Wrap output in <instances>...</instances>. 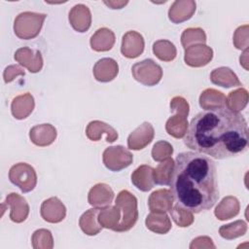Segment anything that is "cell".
<instances>
[{
	"label": "cell",
	"instance_id": "obj_1",
	"mask_svg": "<svg viewBox=\"0 0 249 249\" xmlns=\"http://www.w3.org/2000/svg\"><path fill=\"white\" fill-rule=\"evenodd\" d=\"M248 143L246 120L241 114L227 107L197 113L184 136V144L189 149L216 160L243 154Z\"/></svg>",
	"mask_w": 249,
	"mask_h": 249
},
{
	"label": "cell",
	"instance_id": "obj_2",
	"mask_svg": "<svg viewBox=\"0 0 249 249\" xmlns=\"http://www.w3.org/2000/svg\"><path fill=\"white\" fill-rule=\"evenodd\" d=\"M169 186L180 207L196 214L211 209L219 198L215 162L201 153H180Z\"/></svg>",
	"mask_w": 249,
	"mask_h": 249
},
{
	"label": "cell",
	"instance_id": "obj_3",
	"mask_svg": "<svg viewBox=\"0 0 249 249\" xmlns=\"http://www.w3.org/2000/svg\"><path fill=\"white\" fill-rule=\"evenodd\" d=\"M115 205L121 210L122 214L117 232L129 231L138 220L137 198L130 192L123 190L117 195Z\"/></svg>",
	"mask_w": 249,
	"mask_h": 249
},
{
	"label": "cell",
	"instance_id": "obj_4",
	"mask_svg": "<svg viewBox=\"0 0 249 249\" xmlns=\"http://www.w3.org/2000/svg\"><path fill=\"white\" fill-rule=\"evenodd\" d=\"M46 14L22 12L17 16L14 21V32L22 40H30L37 37L42 29Z\"/></svg>",
	"mask_w": 249,
	"mask_h": 249
},
{
	"label": "cell",
	"instance_id": "obj_5",
	"mask_svg": "<svg viewBox=\"0 0 249 249\" xmlns=\"http://www.w3.org/2000/svg\"><path fill=\"white\" fill-rule=\"evenodd\" d=\"M9 179L12 184L18 187L22 193L34 190L37 184V174L33 166L26 162L14 164L9 170Z\"/></svg>",
	"mask_w": 249,
	"mask_h": 249
},
{
	"label": "cell",
	"instance_id": "obj_6",
	"mask_svg": "<svg viewBox=\"0 0 249 249\" xmlns=\"http://www.w3.org/2000/svg\"><path fill=\"white\" fill-rule=\"evenodd\" d=\"M131 73L137 82L148 87L156 86L162 77L161 67L151 58L133 64Z\"/></svg>",
	"mask_w": 249,
	"mask_h": 249
},
{
	"label": "cell",
	"instance_id": "obj_7",
	"mask_svg": "<svg viewBox=\"0 0 249 249\" xmlns=\"http://www.w3.org/2000/svg\"><path fill=\"white\" fill-rule=\"evenodd\" d=\"M102 160L106 168L118 172L128 167L133 161V155L124 146H111L104 150Z\"/></svg>",
	"mask_w": 249,
	"mask_h": 249
},
{
	"label": "cell",
	"instance_id": "obj_8",
	"mask_svg": "<svg viewBox=\"0 0 249 249\" xmlns=\"http://www.w3.org/2000/svg\"><path fill=\"white\" fill-rule=\"evenodd\" d=\"M213 58V50L205 44H196L185 49L184 60L191 67H202Z\"/></svg>",
	"mask_w": 249,
	"mask_h": 249
},
{
	"label": "cell",
	"instance_id": "obj_9",
	"mask_svg": "<svg viewBox=\"0 0 249 249\" xmlns=\"http://www.w3.org/2000/svg\"><path fill=\"white\" fill-rule=\"evenodd\" d=\"M155 136L153 125L148 123H142L127 137V147L130 150L139 151L148 146Z\"/></svg>",
	"mask_w": 249,
	"mask_h": 249
},
{
	"label": "cell",
	"instance_id": "obj_10",
	"mask_svg": "<svg viewBox=\"0 0 249 249\" xmlns=\"http://www.w3.org/2000/svg\"><path fill=\"white\" fill-rule=\"evenodd\" d=\"M15 60L27 68L30 73H38L43 68V56L40 51L22 47L16 51Z\"/></svg>",
	"mask_w": 249,
	"mask_h": 249
},
{
	"label": "cell",
	"instance_id": "obj_11",
	"mask_svg": "<svg viewBox=\"0 0 249 249\" xmlns=\"http://www.w3.org/2000/svg\"><path fill=\"white\" fill-rule=\"evenodd\" d=\"M40 214L48 223H60L66 216V207L58 197L52 196L42 202Z\"/></svg>",
	"mask_w": 249,
	"mask_h": 249
},
{
	"label": "cell",
	"instance_id": "obj_12",
	"mask_svg": "<svg viewBox=\"0 0 249 249\" xmlns=\"http://www.w3.org/2000/svg\"><path fill=\"white\" fill-rule=\"evenodd\" d=\"M144 47L145 42L143 36L137 31L130 30L123 36L121 53L127 58H136L142 54Z\"/></svg>",
	"mask_w": 249,
	"mask_h": 249
},
{
	"label": "cell",
	"instance_id": "obj_13",
	"mask_svg": "<svg viewBox=\"0 0 249 249\" xmlns=\"http://www.w3.org/2000/svg\"><path fill=\"white\" fill-rule=\"evenodd\" d=\"M3 204L10 207V219L13 222L22 223L28 217L29 205L22 196L17 193H11L6 196Z\"/></svg>",
	"mask_w": 249,
	"mask_h": 249
},
{
	"label": "cell",
	"instance_id": "obj_14",
	"mask_svg": "<svg viewBox=\"0 0 249 249\" xmlns=\"http://www.w3.org/2000/svg\"><path fill=\"white\" fill-rule=\"evenodd\" d=\"M68 19L74 30L83 33L88 31L90 27L91 13L88 6L84 4H77L71 8Z\"/></svg>",
	"mask_w": 249,
	"mask_h": 249
},
{
	"label": "cell",
	"instance_id": "obj_15",
	"mask_svg": "<svg viewBox=\"0 0 249 249\" xmlns=\"http://www.w3.org/2000/svg\"><path fill=\"white\" fill-rule=\"evenodd\" d=\"M114 198L112 188L105 183L95 184L89 192L88 201L95 208H104L111 204Z\"/></svg>",
	"mask_w": 249,
	"mask_h": 249
},
{
	"label": "cell",
	"instance_id": "obj_16",
	"mask_svg": "<svg viewBox=\"0 0 249 249\" xmlns=\"http://www.w3.org/2000/svg\"><path fill=\"white\" fill-rule=\"evenodd\" d=\"M56 128L51 124H41L31 127L29 138L31 142L39 147H47L53 144L56 138Z\"/></svg>",
	"mask_w": 249,
	"mask_h": 249
},
{
	"label": "cell",
	"instance_id": "obj_17",
	"mask_svg": "<svg viewBox=\"0 0 249 249\" xmlns=\"http://www.w3.org/2000/svg\"><path fill=\"white\" fill-rule=\"evenodd\" d=\"M196 7V4L194 0L174 1L168 10V18L173 23L184 22L194 16Z\"/></svg>",
	"mask_w": 249,
	"mask_h": 249
},
{
	"label": "cell",
	"instance_id": "obj_18",
	"mask_svg": "<svg viewBox=\"0 0 249 249\" xmlns=\"http://www.w3.org/2000/svg\"><path fill=\"white\" fill-rule=\"evenodd\" d=\"M92 72L96 81L108 83L117 77L119 73V65L115 59L104 57L95 62Z\"/></svg>",
	"mask_w": 249,
	"mask_h": 249
},
{
	"label": "cell",
	"instance_id": "obj_19",
	"mask_svg": "<svg viewBox=\"0 0 249 249\" xmlns=\"http://www.w3.org/2000/svg\"><path fill=\"white\" fill-rule=\"evenodd\" d=\"M174 198L170 190L160 189L153 192L148 198V206L151 212H167L173 207Z\"/></svg>",
	"mask_w": 249,
	"mask_h": 249
},
{
	"label": "cell",
	"instance_id": "obj_20",
	"mask_svg": "<svg viewBox=\"0 0 249 249\" xmlns=\"http://www.w3.org/2000/svg\"><path fill=\"white\" fill-rule=\"evenodd\" d=\"M106 134V141L112 143L118 139V132L110 124L101 121H91L86 128V135L91 141L100 140L102 134Z\"/></svg>",
	"mask_w": 249,
	"mask_h": 249
},
{
	"label": "cell",
	"instance_id": "obj_21",
	"mask_svg": "<svg viewBox=\"0 0 249 249\" xmlns=\"http://www.w3.org/2000/svg\"><path fill=\"white\" fill-rule=\"evenodd\" d=\"M35 107L34 97L31 93L25 92L16 96L11 103V112L17 120L26 119Z\"/></svg>",
	"mask_w": 249,
	"mask_h": 249
},
{
	"label": "cell",
	"instance_id": "obj_22",
	"mask_svg": "<svg viewBox=\"0 0 249 249\" xmlns=\"http://www.w3.org/2000/svg\"><path fill=\"white\" fill-rule=\"evenodd\" d=\"M115 41L114 32L107 27H101L90 37L89 44L95 52H108L114 47Z\"/></svg>",
	"mask_w": 249,
	"mask_h": 249
},
{
	"label": "cell",
	"instance_id": "obj_23",
	"mask_svg": "<svg viewBox=\"0 0 249 249\" xmlns=\"http://www.w3.org/2000/svg\"><path fill=\"white\" fill-rule=\"evenodd\" d=\"M154 168L147 164L138 166L131 174V183L140 191L148 192L153 189L155 182L153 176Z\"/></svg>",
	"mask_w": 249,
	"mask_h": 249
},
{
	"label": "cell",
	"instance_id": "obj_24",
	"mask_svg": "<svg viewBox=\"0 0 249 249\" xmlns=\"http://www.w3.org/2000/svg\"><path fill=\"white\" fill-rule=\"evenodd\" d=\"M210 80L214 85L223 88H232L242 86L236 74L229 67L223 66L212 70L210 73Z\"/></svg>",
	"mask_w": 249,
	"mask_h": 249
},
{
	"label": "cell",
	"instance_id": "obj_25",
	"mask_svg": "<svg viewBox=\"0 0 249 249\" xmlns=\"http://www.w3.org/2000/svg\"><path fill=\"white\" fill-rule=\"evenodd\" d=\"M240 210V204L235 196H225L216 206L214 214L220 221H225L235 217Z\"/></svg>",
	"mask_w": 249,
	"mask_h": 249
},
{
	"label": "cell",
	"instance_id": "obj_26",
	"mask_svg": "<svg viewBox=\"0 0 249 249\" xmlns=\"http://www.w3.org/2000/svg\"><path fill=\"white\" fill-rule=\"evenodd\" d=\"M146 228L158 234H165L171 229V221L164 212H151L145 220Z\"/></svg>",
	"mask_w": 249,
	"mask_h": 249
},
{
	"label": "cell",
	"instance_id": "obj_27",
	"mask_svg": "<svg viewBox=\"0 0 249 249\" xmlns=\"http://www.w3.org/2000/svg\"><path fill=\"white\" fill-rule=\"evenodd\" d=\"M99 208H90L82 214L79 220V226L87 235H96L102 229L98 222Z\"/></svg>",
	"mask_w": 249,
	"mask_h": 249
},
{
	"label": "cell",
	"instance_id": "obj_28",
	"mask_svg": "<svg viewBox=\"0 0 249 249\" xmlns=\"http://www.w3.org/2000/svg\"><path fill=\"white\" fill-rule=\"evenodd\" d=\"M199 106L204 110L226 107V95L215 89H206L200 93Z\"/></svg>",
	"mask_w": 249,
	"mask_h": 249
},
{
	"label": "cell",
	"instance_id": "obj_29",
	"mask_svg": "<svg viewBox=\"0 0 249 249\" xmlns=\"http://www.w3.org/2000/svg\"><path fill=\"white\" fill-rule=\"evenodd\" d=\"M121 210L116 205L111 206L110 204L99 210L98 222L102 228L117 231L121 221Z\"/></svg>",
	"mask_w": 249,
	"mask_h": 249
},
{
	"label": "cell",
	"instance_id": "obj_30",
	"mask_svg": "<svg viewBox=\"0 0 249 249\" xmlns=\"http://www.w3.org/2000/svg\"><path fill=\"white\" fill-rule=\"evenodd\" d=\"M187 118H188L187 116H184L182 114H177V113L172 117H170L165 124L166 132L176 139L183 138L189 126Z\"/></svg>",
	"mask_w": 249,
	"mask_h": 249
},
{
	"label": "cell",
	"instance_id": "obj_31",
	"mask_svg": "<svg viewBox=\"0 0 249 249\" xmlns=\"http://www.w3.org/2000/svg\"><path fill=\"white\" fill-rule=\"evenodd\" d=\"M175 161L169 157L159 163L157 168H154V182L157 185H169L171 176L174 170Z\"/></svg>",
	"mask_w": 249,
	"mask_h": 249
},
{
	"label": "cell",
	"instance_id": "obj_32",
	"mask_svg": "<svg viewBox=\"0 0 249 249\" xmlns=\"http://www.w3.org/2000/svg\"><path fill=\"white\" fill-rule=\"evenodd\" d=\"M248 99L249 94L247 89L244 88L237 89L231 91L226 97V107L232 112L239 113L246 107Z\"/></svg>",
	"mask_w": 249,
	"mask_h": 249
},
{
	"label": "cell",
	"instance_id": "obj_33",
	"mask_svg": "<svg viewBox=\"0 0 249 249\" xmlns=\"http://www.w3.org/2000/svg\"><path fill=\"white\" fill-rule=\"evenodd\" d=\"M154 54L161 61H171L176 57L177 50L173 43L168 40H158L153 44Z\"/></svg>",
	"mask_w": 249,
	"mask_h": 249
},
{
	"label": "cell",
	"instance_id": "obj_34",
	"mask_svg": "<svg viewBox=\"0 0 249 249\" xmlns=\"http://www.w3.org/2000/svg\"><path fill=\"white\" fill-rule=\"evenodd\" d=\"M247 231V224L242 220L234 221L231 224L221 226L219 229L220 235L228 240H231L244 235Z\"/></svg>",
	"mask_w": 249,
	"mask_h": 249
},
{
	"label": "cell",
	"instance_id": "obj_35",
	"mask_svg": "<svg viewBox=\"0 0 249 249\" xmlns=\"http://www.w3.org/2000/svg\"><path fill=\"white\" fill-rule=\"evenodd\" d=\"M206 34L202 28H187L181 35V44L184 49L196 44H205Z\"/></svg>",
	"mask_w": 249,
	"mask_h": 249
},
{
	"label": "cell",
	"instance_id": "obj_36",
	"mask_svg": "<svg viewBox=\"0 0 249 249\" xmlns=\"http://www.w3.org/2000/svg\"><path fill=\"white\" fill-rule=\"evenodd\" d=\"M31 242L34 249H52L53 247L52 232L47 229L35 231L31 236Z\"/></svg>",
	"mask_w": 249,
	"mask_h": 249
},
{
	"label": "cell",
	"instance_id": "obj_37",
	"mask_svg": "<svg viewBox=\"0 0 249 249\" xmlns=\"http://www.w3.org/2000/svg\"><path fill=\"white\" fill-rule=\"evenodd\" d=\"M169 212L172 220L175 222V224L178 227L187 228L194 223L193 212L187 209H184L177 204L174 207H172Z\"/></svg>",
	"mask_w": 249,
	"mask_h": 249
},
{
	"label": "cell",
	"instance_id": "obj_38",
	"mask_svg": "<svg viewBox=\"0 0 249 249\" xmlns=\"http://www.w3.org/2000/svg\"><path fill=\"white\" fill-rule=\"evenodd\" d=\"M173 154V147L167 141H158L152 149V158L156 161H161Z\"/></svg>",
	"mask_w": 249,
	"mask_h": 249
},
{
	"label": "cell",
	"instance_id": "obj_39",
	"mask_svg": "<svg viewBox=\"0 0 249 249\" xmlns=\"http://www.w3.org/2000/svg\"><path fill=\"white\" fill-rule=\"evenodd\" d=\"M249 26L248 24L241 25L236 28L233 33V45L237 50H248L249 47Z\"/></svg>",
	"mask_w": 249,
	"mask_h": 249
},
{
	"label": "cell",
	"instance_id": "obj_40",
	"mask_svg": "<svg viewBox=\"0 0 249 249\" xmlns=\"http://www.w3.org/2000/svg\"><path fill=\"white\" fill-rule=\"evenodd\" d=\"M189 103L182 96H175L170 101V111L177 114H182L184 116L189 115Z\"/></svg>",
	"mask_w": 249,
	"mask_h": 249
},
{
	"label": "cell",
	"instance_id": "obj_41",
	"mask_svg": "<svg viewBox=\"0 0 249 249\" xmlns=\"http://www.w3.org/2000/svg\"><path fill=\"white\" fill-rule=\"evenodd\" d=\"M24 70L18 65H9L5 68L3 73V78L6 84L14 81L18 76H24Z\"/></svg>",
	"mask_w": 249,
	"mask_h": 249
},
{
	"label": "cell",
	"instance_id": "obj_42",
	"mask_svg": "<svg viewBox=\"0 0 249 249\" xmlns=\"http://www.w3.org/2000/svg\"><path fill=\"white\" fill-rule=\"evenodd\" d=\"M191 249L196 248H215V244L209 236H198L192 240L190 244Z\"/></svg>",
	"mask_w": 249,
	"mask_h": 249
},
{
	"label": "cell",
	"instance_id": "obj_43",
	"mask_svg": "<svg viewBox=\"0 0 249 249\" xmlns=\"http://www.w3.org/2000/svg\"><path fill=\"white\" fill-rule=\"evenodd\" d=\"M127 3V1H104V4L111 9H122Z\"/></svg>",
	"mask_w": 249,
	"mask_h": 249
},
{
	"label": "cell",
	"instance_id": "obj_44",
	"mask_svg": "<svg viewBox=\"0 0 249 249\" xmlns=\"http://www.w3.org/2000/svg\"><path fill=\"white\" fill-rule=\"evenodd\" d=\"M239 61H240V65L245 70H248V50H245L243 52V53L239 57Z\"/></svg>",
	"mask_w": 249,
	"mask_h": 249
}]
</instances>
